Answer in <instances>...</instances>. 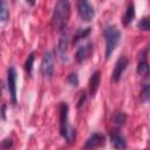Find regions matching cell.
<instances>
[{
    "mask_svg": "<svg viewBox=\"0 0 150 150\" xmlns=\"http://www.w3.org/2000/svg\"><path fill=\"white\" fill-rule=\"evenodd\" d=\"M35 1H36V0H26V2H27L29 6H34V5H35Z\"/></svg>",
    "mask_w": 150,
    "mask_h": 150,
    "instance_id": "obj_25",
    "label": "cell"
},
{
    "mask_svg": "<svg viewBox=\"0 0 150 150\" xmlns=\"http://www.w3.org/2000/svg\"><path fill=\"white\" fill-rule=\"evenodd\" d=\"M1 115H2V120H6V105H5V104L2 105V111H1Z\"/></svg>",
    "mask_w": 150,
    "mask_h": 150,
    "instance_id": "obj_24",
    "label": "cell"
},
{
    "mask_svg": "<svg viewBox=\"0 0 150 150\" xmlns=\"http://www.w3.org/2000/svg\"><path fill=\"white\" fill-rule=\"evenodd\" d=\"M100 82H101V71L96 70L91 74L90 79H89V83H88V90L90 96H95L98 87H100Z\"/></svg>",
    "mask_w": 150,
    "mask_h": 150,
    "instance_id": "obj_11",
    "label": "cell"
},
{
    "mask_svg": "<svg viewBox=\"0 0 150 150\" xmlns=\"http://www.w3.org/2000/svg\"><path fill=\"white\" fill-rule=\"evenodd\" d=\"M86 98H87V95H86L84 91H82V93H81V97H80V100H79V102H77V108H81V105L86 102Z\"/></svg>",
    "mask_w": 150,
    "mask_h": 150,
    "instance_id": "obj_23",
    "label": "cell"
},
{
    "mask_svg": "<svg viewBox=\"0 0 150 150\" xmlns=\"http://www.w3.org/2000/svg\"><path fill=\"white\" fill-rule=\"evenodd\" d=\"M146 76H148V79L143 82L142 90H141V101L142 102H148L150 100V73Z\"/></svg>",
    "mask_w": 150,
    "mask_h": 150,
    "instance_id": "obj_14",
    "label": "cell"
},
{
    "mask_svg": "<svg viewBox=\"0 0 150 150\" xmlns=\"http://www.w3.org/2000/svg\"><path fill=\"white\" fill-rule=\"evenodd\" d=\"M68 112H69L68 104L66 102H61L60 104V134L68 143H73L76 138V130L69 124Z\"/></svg>",
    "mask_w": 150,
    "mask_h": 150,
    "instance_id": "obj_2",
    "label": "cell"
},
{
    "mask_svg": "<svg viewBox=\"0 0 150 150\" xmlns=\"http://www.w3.org/2000/svg\"><path fill=\"white\" fill-rule=\"evenodd\" d=\"M139 61L137 64V74L142 75V76H146L150 73V67H149V62L146 60V50L142 52V54L139 55Z\"/></svg>",
    "mask_w": 150,
    "mask_h": 150,
    "instance_id": "obj_12",
    "label": "cell"
},
{
    "mask_svg": "<svg viewBox=\"0 0 150 150\" xmlns=\"http://www.w3.org/2000/svg\"><path fill=\"white\" fill-rule=\"evenodd\" d=\"M9 18V12L7 8L6 0H1V8H0V20L1 22H6L7 19Z\"/></svg>",
    "mask_w": 150,
    "mask_h": 150,
    "instance_id": "obj_19",
    "label": "cell"
},
{
    "mask_svg": "<svg viewBox=\"0 0 150 150\" xmlns=\"http://www.w3.org/2000/svg\"><path fill=\"white\" fill-rule=\"evenodd\" d=\"M7 87L11 102L13 104H16V70L14 67H9L7 70Z\"/></svg>",
    "mask_w": 150,
    "mask_h": 150,
    "instance_id": "obj_6",
    "label": "cell"
},
{
    "mask_svg": "<svg viewBox=\"0 0 150 150\" xmlns=\"http://www.w3.org/2000/svg\"><path fill=\"white\" fill-rule=\"evenodd\" d=\"M105 143V137L104 135L102 134H98V132H95L93 135H90L84 144V148L86 149H94V148H98V146H102L104 145Z\"/></svg>",
    "mask_w": 150,
    "mask_h": 150,
    "instance_id": "obj_10",
    "label": "cell"
},
{
    "mask_svg": "<svg viewBox=\"0 0 150 150\" xmlns=\"http://www.w3.org/2000/svg\"><path fill=\"white\" fill-rule=\"evenodd\" d=\"M93 43L91 42H87L86 45H82L77 48L76 53H75V61L77 63H82L84 62L93 53Z\"/></svg>",
    "mask_w": 150,
    "mask_h": 150,
    "instance_id": "obj_9",
    "label": "cell"
},
{
    "mask_svg": "<svg viewBox=\"0 0 150 150\" xmlns=\"http://www.w3.org/2000/svg\"><path fill=\"white\" fill-rule=\"evenodd\" d=\"M111 121H112L114 125H116L117 128H121V127H123V125L125 124L127 115H125L124 112H122V111H117V112H115V114H114V116H112Z\"/></svg>",
    "mask_w": 150,
    "mask_h": 150,
    "instance_id": "obj_17",
    "label": "cell"
},
{
    "mask_svg": "<svg viewBox=\"0 0 150 150\" xmlns=\"http://www.w3.org/2000/svg\"><path fill=\"white\" fill-rule=\"evenodd\" d=\"M128 59L125 56H121L118 57V60L116 61L115 63V67H114V70H112V74H111V80L114 82H118L120 79L122 77L123 73L125 71L127 67H128Z\"/></svg>",
    "mask_w": 150,
    "mask_h": 150,
    "instance_id": "obj_8",
    "label": "cell"
},
{
    "mask_svg": "<svg viewBox=\"0 0 150 150\" xmlns=\"http://www.w3.org/2000/svg\"><path fill=\"white\" fill-rule=\"evenodd\" d=\"M77 13H79L80 18L86 22L91 21L95 16V9L91 6L89 0H79L77 1Z\"/></svg>",
    "mask_w": 150,
    "mask_h": 150,
    "instance_id": "obj_4",
    "label": "cell"
},
{
    "mask_svg": "<svg viewBox=\"0 0 150 150\" xmlns=\"http://www.w3.org/2000/svg\"><path fill=\"white\" fill-rule=\"evenodd\" d=\"M90 32H91V29H90L89 27H88V28H79V29L75 32L74 36H73V43L76 45L80 40L86 39V38L90 34Z\"/></svg>",
    "mask_w": 150,
    "mask_h": 150,
    "instance_id": "obj_15",
    "label": "cell"
},
{
    "mask_svg": "<svg viewBox=\"0 0 150 150\" xmlns=\"http://www.w3.org/2000/svg\"><path fill=\"white\" fill-rule=\"evenodd\" d=\"M67 81H68V83H69L71 87H77V86H79V76H77V74H76V73L69 74L68 77H67Z\"/></svg>",
    "mask_w": 150,
    "mask_h": 150,
    "instance_id": "obj_21",
    "label": "cell"
},
{
    "mask_svg": "<svg viewBox=\"0 0 150 150\" xmlns=\"http://www.w3.org/2000/svg\"><path fill=\"white\" fill-rule=\"evenodd\" d=\"M54 57L50 52H46L41 61V74L45 79H52L54 75Z\"/></svg>",
    "mask_w": 150,
    "mask_h": 150,
    "instance_id": "obj_5",
    "label": "cell"
},
{
    "mask_svg": "<svg viewBox=\"0 0 150 150\" xmlns=\"http://www.w3.org/2000/svg\"><path fill=\"white\" fill-rule=\"evenodd\" d=\"M70 16V1L69 0H57L53 11L52 27L54 30L62 32L67 28V23Z\"/></svg>",
    "mask_w": 150,
    "mask_h": 150,
    "instance_id": "obj_1",
    "label": "cell"
},
{
    "mask_svg": "<svg viewBox=\"0 0 150 150\" xmlns=\"http://www.w3.org/2000/svg\"><path fill=\"white\" fill-rule=\"evenodd\" d=\"M12 145H13V141H12L11 138H6V139H4V141H2V143H1V146H2L4 149L11 148Z\"/></svg>",
    "mask_w": 150,
    "mask_h": 150,
    "instance_id": "obj_22",
    "label": "cell"
},
{
    "mask_svg": "<svg viewBox=\"0 0 150 150\" xmlns=\"http://www.w3.org/2000/svg\"><path fill=\"white\" fill-rule=\"evenodd\" d=\"M57 54L62 62L68 61V32L67 29L61 32L59 45H57Z\"/></svg>",
    "mask_w": 150,
    "mask_h": 150,
    "instance_id": "obj_7",
    "label": "cell"
},
{
    "mask_svg": "<svg viewBox=\"0 0 150 150\" xmlns=\"http://www.w3.org/2000/svg\"><path fill=\"white\" fill-rule=\"evenodd\" d=\"M103 36L105 41V59H109L121 40V32L116 26L110 25L104 28Z\"/></svg>",
    "mask_w": 150,
    "mask_h": 150,
    "instance_id": "obj_3",
    "label": "cell"
},
{
    "mask_svg": "<svg viewBox=\"0 0 150 150\" xmlns=\"http://www.w3.org/2000/svg\"><path fill=\"white\" fill-rule=\"evenodd\" d=\"M34 59H35V54H34V52H33V53H30V54L28 55V57L26 59V62H25V69H26V71H27V74H28V75H30V74H32Z\"/></svg>",
    "mask_w": 150,
    "mask_h": 150,
    "instance_id": "obj_20",
    "label": "cell"
},
{
    "mask_svg": "<svg viewBox=\"0 0 150 150\" xmlns=\"http://www.w3.org/2000/svg\"><path fill=\"white\" fill-rule=\"evenodd\" d=\"M110 141H111V145L115 149H125L127 148L125 138L118 131H111L110 132Z\"/></svg>",
    "mask_w": 150,
    "mask_h": 150,
    "instance_id": "obj_13",
    "label": "cell"
},
{
    "mask_svg": "<svg viewBox=\"0 0 150 150\" xmlns=\"http://www.w3.org/2000/svg\"><path fill=\"white\" fill-rule=\"evenodd\" d=\"M137 28L144 32L150 30V16H143L138 22H137Z\"/></svg>",
    "mask_w": 150,
    "mask_h": 150,
    "instance_id": "obj_18",
    "label": "cell"
},
{
    "mask_svg": "<svg viewBox=\"0 0 150 150\" xmlns=\"http://www.w3.org/2000/svg\"><path fill=\"white\" fill-rule=\"evenodd\" d=\"M134 18H135V6H134V4H130V5L128 6L127 11H125V14H124L123 19H122L123 25H124V26H128V25L134 20Z\"/></svg>",
    "mask_w": 150,
    "mask_h": 150,
    "instance_id": "obj_16",
    "label": "cell"
}]
</instances>
